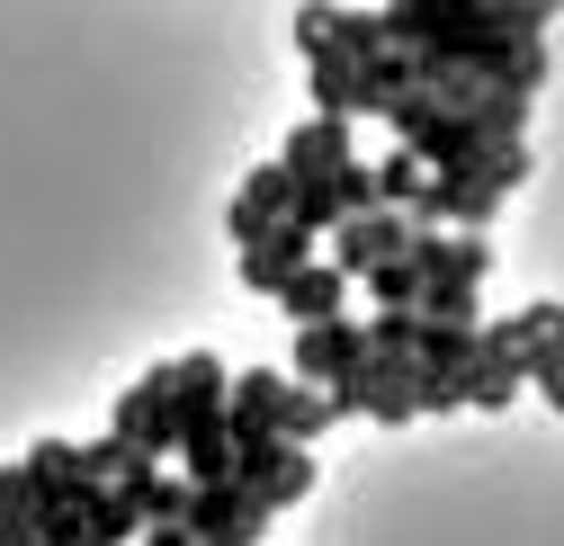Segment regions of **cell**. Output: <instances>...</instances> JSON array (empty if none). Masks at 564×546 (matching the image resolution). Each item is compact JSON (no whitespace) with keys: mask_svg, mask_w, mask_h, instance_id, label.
<instances>
[{"mask_svg":"<svg viewBox=\"0 0 564 546\" xmlns=\"http://www.w3.org/2000/svg\"><path fill=\"white\" fill-rule=\"evenodd\" d=\"M269 502L251 493V484H206V493H188V546H269Z\"/></svg>","mask_w":564,"mask_h":546,"instance_id":"1","label":"cell"},{"mask_svg":"<svg viewBox=\"0 0 564 546\" xmlns=\"http://www.w3.org/2000/svg\"><path fill=\"white\" fill-rule=\"evenodd\" d=\"M108 439H117V448H134V457H153V466H171V359H162V368H144V376L117 394Z\"/></svg>","mask_w":564,"mask_h":546,"instance_id":"2","label":"cell"},{"mask_svg":"<svg viewBox=\"0 0 564 546\" xmlns=\"http://www.w3.org/2000/svg\"><path fill=\"white\" fill-rule=\"evenodd\" d=\"M359 368H368V323H349V314H332V323L296 331V385L332 394V385H349Z\"/></svg>","mask_w":564,"mask_h":546,"instance_id":"3","label":"cell"},{"mask_svg":"<svg viewBox=\"0 0 564 546\" xmlns=\"http://www.w3.org/2000/svg\"><path fill=\"white\" fill-rule=\"evenodd\" d=\"M403 269H412V279L421 287H431V279H457V287H484L492 279V242L484 233H403Z\"/></svg>","mask_w":564,"mask_h":546,"instance_id":"4","label":"cell"},{"mask_svg":"<svg viewBox=\"0 0 564 546\" xmlns=\"http://www.w3.org/2000/svg\"><path fill=\"white\" fill-rule=\"evenodd\" d=\"M332 413H340V422L368 413V422L403 430V422H412V359H368L349 385H332Z\"/></svg>","mask_w":564,"mask_h":546,"instance_id":"5","label":"cell"},{"mask_svg":"<svg viewBox=\"0 0 564 546\" xmlns=\"http://www.w3.org/2000/svg\"><path fill=\"white\" fill-rule=\"evenodd\" d=\"M457 403H475V413H511V403H520V350H511L502 323L475 331V359L457 376Z\"/></svg>","mask_w":564,"mask_h":546,"instance_id":"6","label":"cell"},{"mask_svg":"<svg viewBox=\"0 0 564 546\" xmlns=\"http://www.w3.org/2000/svg\"><path fill=\"white\" fill-rule=\"evenodd\" d=\"M349 162H359V144H349L340 117H305L288 144H278V171H288V188H314V179H332V171H349Z\"/></svg>","mask_w":564,"mask_h":546,"instance_id":"7","label":"cell"},{"mask_svg":"<svg viewBox=\"0 0 564 546\" xmlns=\"http://www.w3.org/2000/svg\"><path fill=\"white\" fill-rule=\"evenodd\" d=\"M403 233H412V225H403V216H386V207H377V216H349V225H332V269H340L349 287H359L368 269L403 260Z\"/></svg>","mask_w":564,"mask_h":546,"instance_id":"8","label":"cell"},{"mask_svg":"<svg viewBox=\"0 0 564 546\" xmlns=\"http://www.w3.org/2000/svg\"><path fill=\"white\" fill-rule=\"evenodd\" d=\"M288 216H296V188H288V171H278V162L242 171L234 207H225V225H234V251H242V242H260L269 225H288Z\"/></svg>","mask_w":564,"mask_h":546,"instance_id":"9","label":"cell"},{"mask_svg":"<svg viewBox=\"0 0 564 546\" xmlns=\"http://www.w3.org/2000/svg\"><path fill=\"white\" fill-rule=\"evenodd\" d=\"M314 242H323V233H314V225H296V216H288V225H269L260 242H242V287L278 296V287H288L296 269L314 260Z\"/></svg>","mask_w":564,"mask_h":546,"instance_id":"10","label":"cell"},{"mask_svg":"<svg viewBox=\"0 0 564 546\" xmlns=\"http://www.w3.org/2000/svg\"><path fill=\"white\" fill-rule=\"evenodd\" d=\"M117 493L134 502V520H144V528H180V520H188V484H180L171 466H153V457H134V466L117 474Z\"/></svg>","mask_w":564,"mask_h":546,"instance_id":"11","label":"cell"},{"mask_svg":"<svg viewBox=\"0 0 564 546\" xmlns=\"http://www.w3.org/2000/svg\"><path fill=\"white\" fill-rule=\"evenodd\" d=\"M278 305H288V323H296V331H314V323H332V314L349 305V279H340L332 260H305L296 279L278 287Z\"/></svg>","mask_w":564,"mask_h":546,"instance_id":"12","label":"cell"},{"mask_svg":"<svg viewBox=\"0 0 564 546\" xmlns=\"http://www.w3.org/2000/svg\"><path fill=\"white\" fill-rule=\"evenodd\" d=\"M502 331H511V350H520V376H529V368H546V359H564V305H555V296L520 305Z\"/></svg>","mask_w":564,"mask_h":546,"instance_id":"13","label":"cell"},{"mask_svg":"<svg viewBox=\"0 0 564 546\" xmlns=\"http://www.w3.org/2000/svg\"><path fill=\"white\" fill-rule=\"evenodd\" d=\"M305 90H314V117H359V81H349V63L332 45H305Z\"/></svg>","mask_w":564,"mask_h":546,"instance_id":"14","label":"cell"},{"mask_svg":"<svg viewBox=\"0 0 564 546\" xmlns=\"http://www.w3.org/2000/svg\"><path fill=\"white\" fill-rule=\"evenodd\" d=\"M332 422H340V413H332V394H314V385H296V376H288V394H278V422H269V430L288 439V448H314Z\"/></svg>","mask_w":564,"mask_h":546,"instance_id":"15","label":"cell"},{"mask_svg":"<svg viewBox=\"0 0 564 546\" xmlns=\"http://www.w3.org/2000/svg\"><path fill=\"white\" fill-rule=\"evenodd\" d=\"M368 179H377V207H386V216H412V207H421V188H431V171H421L403 144H394L386 162H368Z\"/></svg>","mask_w":564,"mask_h":546,"instance_id":"16","label":"cell"},{"mask_svg":"<svg viewBox=\"0 0 564 546\" xmlns=\"http://www.w3.org/2000/svg\"><path fill=\"white\" fill-rule=\"evenodd\" d=\"M278 466H288V439H278V430H234V484L260 493Z\"/></svg>","mask_w":564,"mask_h":546,"instance_id":"17","label":"cell"},{"mask_svg":"<svg viewBox=\"0 0 564 546\" xmlns=\"http://www.w3.org/2000/svg\"><path fill=\"white\" fill-rule=\"evenodd\" d=\"M305 493H314V448H288V466L260 484V502H269V511H296Z\"/></svg>","mask_w":564,"mask_h":546,"instance_id":"18","label":"cell"},{"mask_svg":"<svg viewBox=\"0 0 564 546\" xmlns=\"http://www.w3.org/2000/svg\"><path fill=\"white\" fill-rule=\"evenodd\" d=\"M520 385H538V403H546V413H564V359H546V368H529Z\"/></svg>","mask_w":564,"mask_h":546,"instance_id":"19","label":"cell"},{"mask_svg":"<svg viewBox=\"0 0 564 546\" xmlns=\"http://www.w3.org/2000/svg\"><path fill=\"white\" fill-rule=\"evenodd\" d=\"M10 546H36V537H10Z\"/></svg>","mask_w":564,"mask_h":546,"instance_id":"20","label":"cell"}]
</instances>
